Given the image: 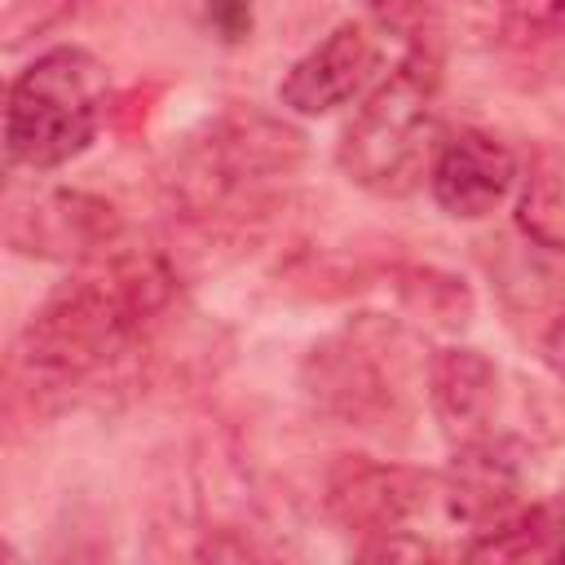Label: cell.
<instances>
[{
	"mask_svg": "<svg viewBox=\"0 0 565 565\" xmlns=\"http://www.w3.org/2000/svg\"><path fill=\"white\" fill-rule=\"evenodd\" d=\"M172 296V274L159 256H110L62 282L22 331L31 371L75 375L110 358Z\"/></svg>",
	"mask_w": 565,
	"mask_h": 565,
	"instance_id": "1",
	"label": "cell"
},
{
	"mask_svg": "<svg viewBox=\"0 0 565 565\" xmlns=\"http://www.w3.org/2000/svg\"><path fill=\"white\" fill-rule=\"evenodd\" d=\"M106 97H110L106 66L88 49L57 44L40 53L9 84V102H4L9 163L49 172L84 154L102 128Z\"/></svg>",
	"mask_w": 565,
	"mask_h": 565,
	"instance_id": "2",
	"label": "cell"
},
{
	"mask_svg": "<svg viewBox=\"0 0 565 565\" xmlns=\"http://www.w3.org/2000/svg\"><path fill=\"white\" fill-rule=\"evenodd\" d=\"M437 146V71L424 49H415L349 119L340 137V168L371 194H406L428 177Z\"/></svg>",
	"mask_w": 565,
	"mask_h": 565,
	"instance_id": "3",
	"label": "cell"
},
{
	"mask_svg": "<svg viewBox=\"0 0 565 565\" xmlns=\"http://www.w3.org/2000/svg\"><path fill=\"white\" fill-rule=\"evenodd\" d=\"M327 503L349 530H366L380 539H406L411 534L406 525L419 512H428L433 503L446 508V490H441V477H428L419 468L344 459L331 477Z\"/></svg>",
	"mask_w": 565,
	"mask_h": 565,
	"instance_id": "4",
	"label": "cell"
},
{
	"mask_svg": "<svg viewBox=\"0 0 565 565\" xmlns=\"http://www.w3.org/2000/svg\"><path fill=\"white\" fill-rule=\"evenodd\" d=\"M380 66V40L362 22L331 26L305 57H296L278 84V102L296 115H331L353 102Z\"/></svg>",
	"mask_w": 565,
	"mask_h": 565,
	"instance_id": "5",
	"label": "cell"
},
{
	"mask_svg": "<svg viewBox=\"0 0 565 565\" xmlns=\"http://www.w3.org/2000/svg\"><path fill=\"white\" fill-rule=\"evenodd\" d=\"M516 185V154L481 132V128H459L450 132L428 168V190L437 207L455 221H481L490 216Z\"/></svg>",
	"mask_w": 565,
	"mask_h": 565,
	"instance_id": "6",
	"label": "cell"
},
{
	"mask_svg": "<svg viewBox=\"0 0 565 565\" xmlns=\"http://www.w3.org/2000/svg\"><path fill=\"white\" fill-rule=\"evenodd\" d=\"M119 234L110 203L84 190H49L9 212V247L44 260H84Z\"/></svg>",
	"mask_w": 565,
	"mask_h": 565,
	"instance_id": "7",
	"label": "cell"
},
{
	"mask_svg": "<svg viewBox=\"0 0 565 565\" xmlns=\"http://www.w3.org/2000/svg\"><path fill=\"white\" fill-rule=\"evenodd\" d=\"M441 490H446V512L455 521L472 525V534L490 530L494 521H503L516 508V490H521L516 446L494 437V433L455 446V459H450V472L441 477Z\"/></svg>",
	"mask_w": 565,
	"mask_h": 565,
	"instance_id": "8",
	"label": "cell"
},
{
	"mask_svg": "<svg viewBox=\"0 0 565 565\" xmlns=\"http://www.w3.org/2000/svg\"><path fill=\"white\" fill-rule=\"evenodd\" d=\"M428 402L455 446L486 437L499 411V366L481 349L446 344L428 358Z\"/></svg>",
	"mask_w": 565,
	"mask_h": 565,
	"instance_id": "9",
	"label": "cell"
},
{
	"mask_svg": "<svg viewBox=\"0 0 565 565\" xmlns=\"http://www.w3.org/2000/svg\"><path fill=\"white\" fill-rule=\"evenodd\" d=\"M397 296H402V309L424 327L455 331V327H468V318H472L468 282L446 269H402Z\"/></svg>",
	"mask_w": 565,
	"mask_h": 565,
	"instance_id": "10",
	"label": "cell"
},
{
	"mask_svg": "<svg viewBox=\"0 0 565 565\" xmlns=\"http://www.w3.org/2000/svg\"><path fill=\"white\" fill-rule=\"evenodd\" d=\"M516 225L530 243L565 252V163H543L525 177L516 199Z\"/></svg>",
	"mask_w": 565,
	"mask_h": 565,
	"instance_id": "11",
	"label": "cell"
},
{
	"mask_svg": "<svg viewBox=\"0 0 565 565\" xmlns=\"http://www.w3.org/2000/svg\"><path fill=\"white\" fill-rule=\"evenodd\" d=\"M503 26L516 40H556L565 35V0H499Z\"/></svg>",
	"mask_w": 565,
	"mask_h": 565,
	"instance_id": "12",
	"label": "cell"
},
{
	"mask_svg": "<svg viewBox=\"0 0 565 565\" xmlns=\"http://www.w3.org/2000/svg\"><path fill=\"white\" fill-rule=\"evenodd\" d=\"M203 18L225 44H243L252 35V0H203Z\"/></svg>",
	"mask_w": 565,
	"mask_h": 565,
	"instance_id": "13",
	"label": "cell"
},
{
	"mask_svg": "<svg viewBox=\"0 0 565 565\" xmlns=\"http://www.w3.org/2000/svg\"><path fill=\"white\" fill-rule=\"evenodd\" d=\"M543 362L565 380V313L547 327V335H543Z\"/></svg>",
	"mask_w": 565,
	"mask_h": 565,
	"instance_id": "14",
	"label": "cell"
},
{
	"mask_svg": "<svg viewBox=\"0 0 565 565\" xmlns=\"http://www.w3.org/2000/svg\"><path fill=\"white\" fill-rule=\"evenodd\" d=\"M552 508H556V516H561V521H565V486H561V494H556V499H552Z\"/></svg>",
	"mask_w": 565,
	"mask_h": 565,
	"instance_id": "15",
	"label": "cell"
}]
</instances>
